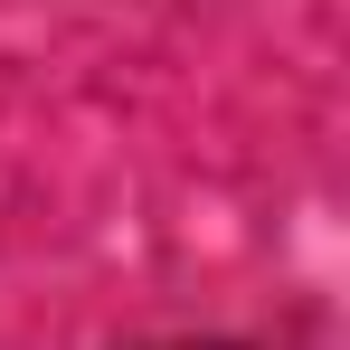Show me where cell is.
I'll use <instances>...</instances> for the list:
<instances>
[{
	"mask_svg": "<svg viewBox=\"0 0 350 350\" xmlns=\"http://www.w3.org/2000/svg\"><path fill=\"white\" fill-rule=\"evenodd\" d=\"M142 350H237V341H142Z\"/></svg>",
	"mask_w": 350,
	"mask_h": 350,
	"instance_id": "1",
	"label": "cell"
}]
</instances>
